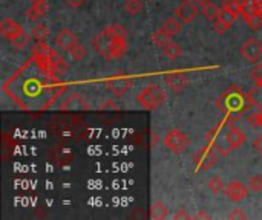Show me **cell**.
Instances as JSON below:
<instances>
[{
  "instance_id": "6da1fadb",
  "label": "cell",
  "mask_w": 262,
  "mask_h": 220,
  "mask_svg": "<svg viewBox=\"0 0 262 220\" xmlns=\"http://www.w3.org/2000/svg\"><path fill=\"white\" fill-rule=\"evenodd\" d=\"M3 92L23 110H45L63 92L61 78L31 58L3 84Z\"/></svg>"
},
{
  "instance_id": "7a4b0ae2",
  "label": "cell",
  "mask_w": 262,
  "mask_h": 220,
  "mask_svg": "<svg viewBox=\"0 0 262 220\" xmlns=\"http://www.w3.org/2000/svg\"><path fill=\"white\" fill-rule=\"evenodd\" d=\"M92 46L104 60H118L127 51V31L118 23L107 25L94 37Z\"/></svg>"
},
{
  "instance_id": "3957f363",
  "label": "cell",
  "mask_w": 262,
  "mask_h": 220,
  "mask_svg": "<svg viewBox=\"0 0 262 220\" xmlns=\"http://www.w3.org/2000/svg\"><path fill=\"white\" fill-rule=\"evenodd\" d=\"M255 104L253 92L244 93L238 86H229L216 100V107L224 113V121L229 124L238 123L243 113L250 110Z\"/></svg>"
},
{
  "instance_id": "277c9868",
  "label": "cell",
  "mask_w": 262,
  "mask_h": 220,
  "mask_svg": "<svg viewBox=\"0 0 262 220\" xmlns=\"http://www.w3.org/2000/svg\"><path fill=\"white\" fill-rule=\"evenodd\" d=\"M166 92L163 87H160L158 84H147L146 87H143L138 95H137V103L144 109V110H157L160 109L164 103H166Z\"/></svg>"
},
{
  "instance_id": "5b68a950",
  "label": "cell",
  "mask_w": 262,
  "mask_h": 220,
  "mask_svg": "<svg viewBox=\"0 0 262 220\" xmlns=\"http://www.w3.org/2000/svg\"><path fill=\"white\" fill-rule=\"evenodd\" d=\"M227 126H229V123H226V121L223 119V121H220L215 127H212V129L206 133V136H204V139L209 142V145H212V147L218 152L220 156H229V153L232 152V149L229 147V144H227V141H226V130H227Z\"/></svg>"
},
{
  "instance_id": "8992f818",
  "label": "cell",
  "mask_w": 262,
  "mask_h": 220,
  "mask_svg": "<svg viewBox=\"0 0 262 220\" xmlns=\"http://www.w3.org/2000/svg\"><path fill=\"white\" fill-rule=\"evenodd\" d=\"M163 142L166 145V149L173 153V155H181L184 153L189 147H190V139L189 136L181 132L180 129H172L169 130L164 138H163Z\"/></svg>"
},
{
  "instance_id": "52a82bcc",
  "label": "cell",
  "mask_w": 262,
  "mask_h": 220,
  "mask_svg": "<svg viewBox=\"0 0 262 220\" xmlns=\"http://www.w3.org/2000/svg\"><path fill=\"white\" fill-rule=\"evenodd\" d=\"M220 155L218 152L212 147H203L193 155V162H195V170L196 172H209L218 161Z\"/></svg>"
},
{
  "instance_id": "ba28073f",
  "label": "cell",
  "mask_w": 262,
  "mask_h": 220,
  "mask_svg": "<svg viewBox=\"0 0 262 220\" xmlns=\"http://www.w3.org/2000/svg\"><path fill=\"white\" fill-rule=\"evenodd\" d=\"M132 84H134V81L127 75H112L104 80V86H106L107 92H111L117 98L127 93L132 89Z\"/></svg>"
},
{
  "instance_id": "9c48e42d",
  "label": "cell",
  "mask_w": 262,
  "mask_h": 220,
  "mask_svg": "<svg viewBox=\"0 0 262 220\" xmlns=\"http://www.w3.org/2000/svg\"><path fill=\"white\" fill-rule=\"evenodd\" d=\"M239 52L246 61L256 64L262 60V41L255 37H250L241 44Z\"/></svg>"
},
{
  "instance_id": "30bf717a",
  "label": "cell",
  "mask_w": 262,
  "mask_h": 220,
  "mask_svg": "<svg viewBox=\"0 0 262 220\" xmlns=\"http://www.w3.org/2000/svg\"><path fill=\"white\" fill-rule=\"evenodd\" d=\"M175 17L184 23V25H189L193 21V18L198 15V5L192 0H183L173 11Z\"/></svg>"
},
{
  "instance_id": "8fae6325",
  "label": "cell",
  "mask_w": 262,
  "mask_h": 220,
  "mask_svg": "<svg viewBox=\"0 0 262 220\" xmlns=\"http://www.w3.org/2000/svg\"><path fill=\"white\" fill-rule=\"evenodd\" d=\"M249 187L244 185L243 182L239 181H232L226 185V190H224V196L227 198V201L233 202V204H239L243 202L247 196H249Z\"/></svg>"
},
{
  "instance_id": "7c38bea8",
  "label": "cell",
  "mask_w": 262,
  "mask_h": 220,
  "mask_svg": "<svg viewBox=\"0 0 262 220\" xmlns=\"http://www.w3.org/2000/svg\"><path fill=\"white\" fill-rule=\"evenodd\" d=\"M226 141H227V144H229V147L232 150H238L246 142V133L239 127H236L233 124H229L227 130H226Z\"/></svg>"
},
{
  "instance_id": "4fadbf2b",
  "label": "cell",
  "mask_w": 262,
  "mask_h": 220,
  "mask_svg": "<svg viewBox=\"0 0 262 220\" xmlns=\"http://www.w3.org/2000/svg\"><path fill=\"white\" fill-rule=\"evenodd\" d=\"M21 32H23V28L20 26L18 21L12 20V18H9V17L3 18V20L0 21V34H2L3 38H6V40L11 41V40H14L17 35H20Z\"/></svg>"
},
{
  "instance_id": "5bb4252c",
  "label": "cell",
  "mask_w": 262,
  "mask_h": 220,
  "mask_svg": "<svg viewBox=\"0 0 262 220\" xmlns=\"http://www.w3.org/2000/svg\"><path fill=\"white\" fill-rule=\"evenodd\" d=\"M164 81H166V86H167L172 92H181V90H184V89L187 87V84H189V78H187V75L183 74V72H170V74L166 75Z\"/></svg>"
},
{
  "instance_id": "9a60e30c",
  "label": "cell",
  "mask_w": 262,
  "mask_h": 220,
  "mask_svg": "<svg viewBox=\"0 0 262 220\" xmlns=\"http://www.w3.org/2000/svg\"><path fill=\"white\" fill-rule=\"evenodd\" d=\"M55 44H57V47H60L61 51H69L71 47H74L75 44H78V38H77V35L69 29V28H64V29H61L58 34H57V37H55Z\"/></svg>"
},
{
  "instance_id": "2e32d148",
  "label": "cell",
  "mask_w": 262,
  "mask_h": 220,
  "mask_svg": "<svg viewBox=\"0 0 262 220\" xmlns=\"http://www.w3.org/2000/svg\"><path fill=\"white\" fill-rule=\"evenodd\" d=\"M241 15L244 18V21L249 25V28L252 31H258L262 26V9H256V11H249L244 9L241 11Z\"/></svg>"
},
{
  "instance_id": "e0dca14e",
  "label": "cell",
  "mask_w": 262,
  "mask_h": 220,
  "mask_svg": "<svg viewBox=\"0 0 262 220\" xmlns=\"http://www.w3.org/2000/svg\"><path fill=\"white\" fill-rule=\"evenodd\" d=\"M48 9H49V5H48L46 0L45 2H40V3H32L31 8L26 11V17L31 21H37L38 18H41V17L46 15Z\"/></svg>"
},
{
  "instance_id": "ac0fdd59",
  "label": "cell",
  "mask_w": 262,
  "mask_h": 220,
  "mask_svg": "<svg viewBox=\"0 0 262 220\" xmlns=\"http://www.w3.org/2000/svg\"><path fill=\"white\" fill-rule=\"evenodd\" d=\"M181 28H183V23H181L177 17H169V18H166L164 23L161 25V29H163L167 35H170V37H175L177 34H180V32H181Z\"/></svg>"
},
{
  "instance_id": "d6986e66",
  "label": "cell",
  "mask_w": 262,
  "mask_h": 220,
  "mask_svg": "<svg viewBox=\"0 0 262 220\" xmlns=\"http://www.w3.org/2000/svg\"><path fill=\"white\" fill-rule=\"evenodd\" d=\"M80 109H89V106L78 95H72L71 98L64 100V103L61 104V110H80Z\"/></svg>"
},
{
  "instance_id": "ffe728a7",
  "label": "cell",
  "mask_w": 262,
  "mask_h": 220,
  "mask_svg": "<svg viewBox=\"0 0 262 220\" xmlns=\"http://www.w3.org/2000/svg\"><path fill=\"white\" fill-rule=\"evenodd\" d=\"M169 216V208L164 202L157 201L150 207V219L154 220H164Z\"/></svg>"
},
{
  "instance_id": "44dd1931",
  "label": "cell",
  "mask_w": 262,
  "mask_h": 220,
  "mask_svg": "<svg viewBox=\"0 0 262 220\" xmlns=\"http://www.w3.org/2000/svg\"><path fill=\"white\" fill-rule=\"evenodd\" d=\"M161 51H163V54H164L169 60H177V58L183 54V47H181L177 41H173V40H169V41L161 47Z\"/></svg>"
},
{
  "instance_id": "7402d4cb",
  "label": "cell",
  "mask_w": 262,
  "mask_h": 220,
  "mask_svg": "<svg viewBox=\"0 0 262 220\" xmlns=\"http://www.w3.org/2000/svg\"><path fill=\"white\" fill-rule=\"evenodd\" d=\"M241 14L236 11V9H232V8H229V6H223L221 9H220V20H223L224 23H227L229 26H232L236 20H238V17H239Z\"/></svg>"
},
{
  "instance_id": "603a6c76",
  "label": "cell",
  "mask_w": 262,
  "mask_h": 220,
  "mask_svg": "<svg viewBox=\"0 0 262 220\" xmlns=\"http://www.w3.org/2000/svg\"><path fill=\"white\" fill-rule=\"evenodd\" d=\"M49 28L45 23H37L35 26H32L31 29V35L35 41H46V38L49 37Z\"/></svg>"
},
{
  "instance_id": "cb8c5ba5",
  "label": "cell",
  "mask_w": 262,
  "mask_h": 220,
  "mask_svg": "<svg viewBox=\"0 0 262 220\" xmlns=\"http://www.w3.org/2000/svg\"><path fill=\"white\" fill-rule=\"evenodd\" d=\"M226 182H224V179L223 178H220V176H213L212 179H209V182H207V188H209V191L212 193V194H220V193H224V190H226Z\"/></svg>"
},
{
  "instance_id": "d4e9b609",
  "label": "cell",
  "mask_w": 262,
  "mask_h": 220,
  "mask_svg": "<svg viewBox=\"0 0 262 220\" xmlns=\"http://www.w3.org/2000/svg\"><path fill=\"white\" fill-rule=\"evenodd\" d=\"M31 38H32V35L23 31V32H21L20 35H17L14 40H11V43H12V46H14L15 49L21 51V49H25V47H28V46H29Z\"/></svg>"
},
{
  "instance_id": "484cf974",
  "label": "cell",
  "mask_w": 262,
  "mask_h": 220,
  "mask_svg": "<svg viewBox=\"0 0 262 220\" xmlns=\"http://www.w3.org/2000/svg\"><path fill=\"white\" fill-rule=\"evenodd\" d=\"M201 12H203V15L209 20V21H215L218 17H220V8L212 2V3H209V5H206V6H203L201 8Z\"/></svg>"
},
{
  "instance_id": "4316f807",
  "label": "cell",
  "mask_w": 262,
  "mask_h": 220,
  "mask_svg": "<svg viewBox=\"0 0 262 220\" xmlns=\"http://www.w3.org/2000/svg\"><path fill=\"white\" fill-rule=\"evenodd\" d=\"M123 8L129 15H137L143 11V2L141 0H126Z\"/></svg>"
},
{
  "instance_id": "83f0119b",
  "label": "cell",
  "mask_w": 262,
  "mask_h": 220,
  "mask_svg": "<svg viewBox=\"0 0 262 220\" xmlns=\"http://www.w3.org/2000/svg\"><path fill=\"white\" fill-rule=\"evenodd\" d=\"M169 40H172V37H170V35H167L161 28H160V29H157V31L154 32V35H152V41H154L160 49H161V47H163Z\"/></svg>"
},
{
  "instance_id": "f1b7e54d",
  "label": "cell",
  "mask_w": 262,
  "mask_h": 220,
  "mask_svg": "<svg viewBox=\"0 0 262 220\" xmlns=\"http://www.w3.org/2000/svg\"><path fill=\"white\" fill-rule=\"evenodd\" d=\"M68 54L71 55V58H72L74 61H81V60L88 55V51H86L84 46H81V44L78 43V44H75L74 47H71V49L68 51Z\"/></svg>"
},
{
  "instance_id": "f546056e",
  "label": "cell",
  "mask_w": 262,
  "mask_h": 220,
  "mask_svg": "<svg viewBox=\"0 0 262 220\" xmlns=\"http://www.w3.org/2000/svg\"><path fill=\"white\" fill-rule=\"evenodd\" d=\"M247 187L253 193H261L262 191V175H252L247 181Z\"/></svg>"
},
{
  "instance_id": "4dcf8cb0",
  "label": "cell",
  "mask_w": 262,
  "mask_h": 220,
  "mask_svg": "<svg viewBox=\"0 0 262 220\" xmlns=\"http://www.w3.org/2000/svg\"><path fill=\"white\" fill-rule=\"evenodd\" d=\"M250 77H252V80L255 81V84L258 86V87H262V63H256L255 64V67L250 70Z\"/></svg>"
},
{
  "instance_id": "1f68e13d",
  "label": "cell",
  "mask_w": 262,
  "mask_h": 220,
  "mask_svg": "<svg viewBox=\"0 0 262 220\" xmlns=\"http://www.w3.org/2000/svg\"><path fill=\"white\" fill-rule=\"evenodd\" d=\"M227 219L230 220H246L249 219V216H247V213L243 210V208H233L230 213H229V216H227Z\"/></svg>"
},
{
  "instance_id": "d6a6232c",
  "label": "cell",
  "mask_w": 262,
  "mask_h": 220,
  "mask_svg": "<svg viewBox=\"0 0 262 220\" xmlns=\"http://www.w3.org/2000/svg\"><path fill=\"white\" fill-rule=\"evenodd\" d=\"M213 26H215V31L218 32V34H226L229 29H230V26L227 25V23H224L223 20H220V18H216L215 21H213Z\"/></svg>"
},
{
  "instance_id": "836d02e7",
  "label": "cell",
  "mask_w": 262,
  "mask_h": 220,
  "mask_svg": "<svg viewBox=\"0 0 262 220\" xmlns=\"http://www.w3.org/2000/svg\"><path fill=\"white\" fill-rule=\"evenodd\" d=\"M249 123H252V126H259L262 129V109L258 113H253L252 116H249Z\"/></svg>"
},
{
  "instance_id": "e575fe53",
  "label": "cell",
  "mask_w": 262,
  "mask_h": 220,
  "mask_svg": "<svg viewBox=\"0 0 262 220\" xmlns=\"http://www.w3.org/2000/svg\"><path fill=\"white\" fill-rule=\"evenodd\" d=\"M173 219L175 220H180V219H193V216H190L189 213H187V210L186 208H180L175 214H173Z\"/></svg>"
},
{
  "instance_id": "d590c367",
  "label": "cell",
  "mask_w": 262,
  "mask_h": 220,
  "mask_svg": "<svg viewBox=\"0 0 262 220\" xmlns=\"http://www.w3.org/2000/svg\"><path fill=\"white\" fill-rule=\"evenodd\" d=\"M253 149L262 156V135H259V136L253 141Z\"/></svg>"
},
{
  "instance_id": "8d00e7d4",
  "label": "cell",
  "mask_w": 262,
  "mask_h": 220,
  "mask_svg": "<svg viewBox=\"0 0 262 220\" xmlns=\"http://www.w3.org/2000/svg\"><path fill=\"white\" fill-rule=\"evenodd\" d=\"M193 219H206V220H209V219H212V216L209 214V213H206V210H200L195 216H193Z\"/></svg>"
},
{
  "instance_id": "74e56055",
  "label": "cell",
  "mask_w": 262,
  "mask_h": 220,
  "mask_svg": "<svg viewBox=\"0 0 262 220\" xmlns=\"http://www.w3.org/2000/svg\"><path fill=\"white\" fill-rule=\"evenodd\" d=\"M64 2H66L71 8H80L86 0H64Z\"/></svg>"
},
{
  "instance_id": "f35d334b",
  "label": "cell",
  "mask_w": 262,
  "mask_h": 220,
  "mask_svg": "<svg viewBox=\"0 0 262 220\" xmlns=\"http://www.w3.org/2000/svg\"><path fill=\"white\" fill-rule=\"evenodd\" d=\"M100 109H101V110H104V109H114V110H117L118 107H117V104H114L111 100H107V101H104V104H103Z\"/></svg>"
},
{
  "instance_id": "ab89813d",
  "label": "cell",
  "mask_w": 262,
  "mask_h": 220,
  "mask_svg": "<svg viewBox=\"0 0 262 220\" xmlns=\"http://www.w3.org/2000/svg\"><path fill=\"white\" fill-rule=\"evenodd\" d=\"M193 2H195L198 6H201V8L206 6V5H209V3H212V0H193Z\"/></svg>"
},
{
  "instance_id": "60d3db41",
  "label": "cell",
  "mask_w": 262,
  "mask_h": 220,
  "mask_svg": "<svg viewBox=\"0 0 262 220\" xmlns=\"http://www.w3.org/2000/svg\"><path fill=\"white\" fill-rule=\"evenodd\" d=\"M28 2H31V5H32V3H40V2H45V0H28Z\"/></svg>"
},
{
  "instance_id": "b9f144b4",
  "label": "cell",
  "mask_w": 262,
  "mask_h": 220,
  "mask_svg": "<svg viewBox=\"0 0 262 220\" xmlns=\"http://www.w3.org/2000/svg\"><path fill=\"white\" fill-rule=\"evenodd\" d=\"M261 2H262V0H261Z\"/></svg>"
}]
</instances>
